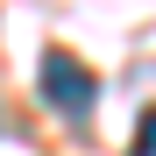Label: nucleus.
I'll use <instances>...</instances> for the list:
<instances>
[{"mask_svg":"<svg viewBox=\"0 0 156 156\" xmlns=\"http://www.w3.org/2000/svg\"><path fill=\"white\" fill-rule=\"evenodd\" d=\"M36 78H43V99H50L64 121H85L92 99H99V78L78 64L71 50H43V71H36Z\"/></svg>","mask_w":156,"mask_h":156,"instance_id":"nucleus-1","label":"nucleus"},{"mask_svg":"<svg viewBox=\"0 0 156 156\" xmlns=\"http://www.w3.org/2000/svg\"><path fill=\"white\" fill-rule=\"evenodd\" d=\"M128 156H156V107L135 121V142H128Z\"/></svg>","mask_w":156,"mask_h":156,"instance_id":"nucleus-2","label":"nucleus"}]
</instances>
